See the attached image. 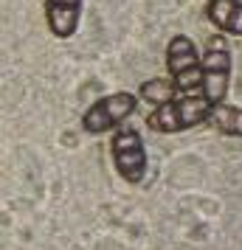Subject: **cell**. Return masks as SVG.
Returning <instances> with one entry per match:
<instances>
[{
  "mask_svg": "<svg viewBox=\"0 0 242 250\" xmlns=\"http://www.w3.org/2000/svg\"><path fill=\"white\" fill-rule=\"evenodd\" d=\"M214 104L206 96H183L172 104L155 107V113L147 118V126L155 132H183L197 124H206Z\"/></svg>",
  "mask_w": 242,
  "mask_h": 250,
  "instance_id": "1",
  "label": "cell"
},
{
  "mask_svg": "<svg viewBox=\"0 0 242 250\" xmlns=\"http://www.w3.org/2000/svg\"><path fill=\"white\" fill-rule=\"evenodd\" d=\"M135 107H138V96H132V93H127V90L102 96V99H96V102L85 110V115H82V129L90 132V135L115 132L130 115L135 113Z\"/></svg>",
  "mask_w": 242,
  "mask_h": 250,
  "instance_id": "2",
  "label": "cell"
},
{
  "mask_svg": "<svg viewBox=\"0 0 242 250\" xmlns=\"http://www.w3.org/2000/svg\"><path fill=\"white\" fill-rule=\"evenodd\" d=\"M110 152H113L115 171L127 183H141L147 177L150 158H147L144 138H141V132L135 126H127V124L118 126L113 132V141H110Z\"/></svg>",
  "mask_w": 242,
  "mask_h": 250,
  "instance_id": "3",
  "label": "cell"
},
{
  "mask_svg": "<svg viewBox=\"0 0 242 250\" xmlns=\"http://www.w3.org/2000/svg\"><path fill=\"white\" fill-rule=\"evenodd\" d=\"M166 68H169V79H175L177 90L192 93L195 87H203V57L197 54L195 42L186 34H175L169 40Z\"/></svg>",
  "mask_w": 242,
  "mask_h": 250,
  "instance_id": "4",
  "label": "cell"
},
{
  "mask_svg": "<svg viewBox=\"0 0 242 250\" xmlns=\"http://www.w3.org/2000/svg\"><path fill=\"white\" fill-rule=\"evenodd\" d=\"M228 82H231V51L225 37H208L206 54H203V96L208 102L222 104L228 96Z\"/></svg>",
  "mask_w": 242,
  "mask_h": 250,
  "instance_id": "5",
  "label": "cell"
},
{
  "mask_svg": "<svg viewBox=\"0 0 242 250\" xmlns=\"http://www.w3.org/2000/svg\"><path fill=\"white\" fill-rule=\"evenodd\" d=\"M82 0H45V23L57 40H70L79 31Z\"/></svg>",
  "mask_w": 242,
  "mask_h": 250,
  "instance_id": "6",
  "label": "cell"
},
{
  "mask_svg": "<svg viewBox=\"0 0 242 250\" xmlns=\"http://www.w3.org/2000/svg\"><path fill=\"white\" fill-rule=\"evenodd\" d=\"M206 14L220 31L242 37V3L240 0H208Z\"/></svg>",
  "mask_w": 242,
  "mask_h": 250,
  "instance_id": "7",
  "label": "cell"
},
{
  "mask_svg": "<svg viewBox=\"0 0 242 250\" xmlns=\"http://www.w3.org/2000/svg\"><path fill=\"white\" fill-rule=\"evenodd\" d=\"M206 124H211L217 132L231 138H242V107H231V104H217Z\"/></svg>",
  "mask_w": 242,
  "mask_h": 250,
  "instance_id": "8",
  "label": "cell"
},
{
  "mask_svg": "<svg viewBox=\"0 0 242 250\" xmlns=\"http://www.w3.org/2000/svg\"><path fill=\"white\" fill-rule=\"evenodd\" d=\"M175 93H177V84L175 79H150L138 87V96L147 104H155V107H163V104L175 102Z\"/></svg>",
  "mask_w": 242,
  "mask_h": 250,
  "instance_id": "9",
  "label": "cell"
}]
</instances>
